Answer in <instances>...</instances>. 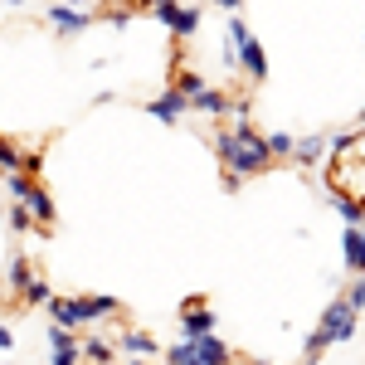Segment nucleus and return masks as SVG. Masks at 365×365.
<instances>
[{
    "label": "nucleus",
    "instance_id": "obj_15",
    "mask_svg": "<svg viewBox=\"0 0 365 365\" xmlns=\"http://www.w3.org/2000/svg\"><path fill=\"white\" fill-rule=\"evenodd\" d=\"M49 297H54V287H49V282L39 278V273H34V278H29L25 287H20V307H44Z\"/></svg>",
    "mask_w": 365,
    "mask_h": 365
},
{
    "label": "nucleus",
    "instance_id": "obj_4",
    "mask_svg": "<svg viewBox=\"0 0 365 365\" xmlns=\"http://www.w3.org/2000/svg\"><path fill=\"white\" fill-rule=\"evenodd\" d=\"M161 361H170V365H225V361H234V351L220 341V331H210V336H180L175 346L161 351Z\"/></svg>",
    "mask_w": 365,
    "mask_h": 365
},
{
    "label": "nucleus",
    "instance_id": "obj_11",
    "mask_svg": "<svg viewBox=\"0 0 365 365\" xmlns=\"http://www.w3.org/2000/svg\"><path fill=\"white\" fill-rule=\"evenodd\" d=\"M117 351L122 356H132V361H161V346H156V336H146V331H117Z\"/></svg>",
    "mask_w": 365,
    "mask_h": 365
},
{
    "label": "nucleus",
    "instance_id": "obj_16",
    "mask_svg": "<svg viewBox=\"0 0 365 365\" xmlns=\"http://www.w3.org/2000/svg\"><path fill=\"white\" fill-rule=\"evenodd\" d=\"M78 351H83V361H113V356H117V346H113V341H103V336L78 341Z\"/></svg>",
    "mask_w": 365,
    "mask_h": 365
},
{
    "label": "nucleus",
    "instance_id": "obj_14",
    "mask_svg": "<svg viewBox=\"0 0 365 365\" xmlns=\"http://www.w3.org/2000/svg\"><path fill=\"white\" fill-rule=\"evenodd\" d=\"M29 278H34V263H29V253H15V258H10V268H5V282H10V292L20 297V287H25Z\"/></svg>",
    "mask_w": 365,
    "mask_h": 365
},
{
    "label": "nucleus",
    "instance_id": "obj_1",
    "mask_svg": "<svg viewBox=\"0 0 365 365\" xmlns=\"http://www.w3.org/2000/svg\"><path fill=\"white\" fill-rule=\"evenodd\" d=\"M215 156L225 166V190H239L249 175L273 166V151H268V137L249 127V122H234V127H220L215 137Z\"/></svg>",
    "mask_w": 365,
    "mask_h": 365
},
{
    "label": "nucleus",
    "instance_id": "obj_21",
    "mask_svg": "<svg viewBox=\"0 0 365 365\" xmlns=\"http://www.w3.org/2000/svg\"><path fill=\"white\" fill-rule=\"evenodd\" d=\"M132 15H137V5H132V0H122L117 10H108V25H113V29H127V25H132Z\"/></svg>",
    "mask_w": 365,
    "mask_h": 365
},
{
    "label": "nucleus",
    "instance_id": "obj_8",
    "mask_svg": "<svg viewBox=\"0 0 365 365\" xmlns=\"http://www.w3.org/2000/svg\"><path fill=\"white\" fill-rule=\"evenodd\" d=\"M146 113L156 117V122H166V127H175L180 117L190 113V93H180V88H166L161 98H151V103H146Z\"/></svg>",
    "mask_w": 365,
    "mask_h": 365
},
{
    "label": "nucleus",
    "instance_id": "obj_3",
    "mask_svg": "<svg viewBox=\"0 0 365 365\" xmlns=\"http://www.w3.org/2000/svg\"><path fill=\"white\" fill-rule=\"evenodd\" d=\"M356 327H361V312L351 307L346 297H336L331 307L322 312V322H317V331H312L307 341H302V356L307 361H322L331 346H341V341H351L356 336Z\"/></svg>",
    "mask_w": 365,
    "mask_h": 365
},
{
    "label": "nucleus",
    "instance_id": "obj_27",
    "mask_svg": "<svg viewBox=\"0 0 365 365\" xmlns=\"http://www.w3.org/2000/svg\"><path fill=\"white\" fill-rule=\"evenodd\" d=\"M146 5H166V0H146Z\"/></svg>",
    "mask_w": 365,
    "mask_h": 365
},
{
    "label": "nucleus",
    "instance_id": "obj_28",
    "mask_svg": "<svg viewBox=\"0 0 365 365\" xmlns=\"http://www.w3.org/2000/svg\"><path fill=\"white\" fill-rule=\"evenodd\" d=\"M361 244H365V225H361Z\"/></svg>",
    "mask_w": 365,
    "mask_h": 365
},
{
    "label": "nucleus",
    "instance_id": "obj_13",
    "mask_svg": "<svg viewBox=\"0 0 365 365\" xmlns=\"http://www.w3.org/2000/svg\"><path fill=\"white\" fill-rule=\"evenodd\" d=\"M239 68H244V73H249L253 83H263V78H268V54H263V44H258V39H244V44H239Z\"/></svg>",
    "mask_w": 365,
    "mask_h": 365
},
{
    "label": "nucleus",
    "instance_id": "obj_12",
    "mask_svg": "<svg viewBox=\"0 0 365 365\" xmlns=\"http://www.w3.org/2000/svg\"><path fill=\"white\" fill-rule=\"evenodd\" d=\"M20 200L29 205V215H34V225H54V220H58V205H54V195H49V190H44L39 180H34V185H29V190H25Z\"/></svg>",
    "mask_w": 365,
    "mask_h": 365
},
{
    "label": "nucleus",
    "instance_id": "obj_9",
    "mask_svg": "<svg viewBox=\"0 0 365 365\" xmlns=\"http://www.w3.org/2000/svg\"><path fill=\"white\" fill-rule=\"evenodd\" d=\"M49 361L54 365H73V361H83V351H78V331L73 327H49Z\"/></svg>",
    "mask_w": 365,
    "mask_h": 365
},
{
    "label": "nucleus",
    "instance_id": "obj_26",
    "mask_svg": "<svg viewBox=\"0 0 365 365\" xmlns=\"http://www.w3.org/2000/svg\"><path fill=\"white\" fill-rule=\"evenodd\" d=\"M68 5H93V0H68Z\"/></svg>",
    "mask_w": 365,
    "mask_h": 365
},
{
    "label": "nucleus",
    "instance_id": "obj_22",
    "mask_svg": "<svg viewBox=\"0 0 365 365\" xmlns=\"http://www.w3.org/2000/svg\"><path fill=\"white\" fill-rule=\"evenodd\" d=\"M200 83H205V78H200V73H190V68H180V73H175V88H180V93H195Z\"/></svg>",
    "mask_w": 365,
    "mask_h": 365
},
{
    "label": "nucleus",
    "instance_id": "obj_10",
    "mask_svg": "<svg viewBox=\"0 0 365 365\" xmlns=\"http://www.w3.org/2000/svg\"><path fill=\"white\" fill-rule=\"evenodd\" d=\"M229 103H234V93H225V88H210V83H200L195 93H190V108L205 117H229Z\"/></svg>",
    "mask_w": 365,
    "mask_h": 365
},
{
    "label": "nucleus",
    "instance_id": "obj_5",
    "mask_svg": "<svg viewBox=\"0 0 365 365\" xmlns=\"http://www.w3.org/2000/svg\"><path fill=\"white\" fill-rule=\"evenodd\" d=\"M156 10V20L170 29V34H180V39H190L200 29V10L195 5H180V0H166V5H151Z\"/></svg>",
    "mask_w": 365,
    "mask_h": 365
},
{
    "label": "nucleus",
    "instance_id": "obj_29",
    "mask_svg": "<svg viewBox=\"0 0 365 365\" xmlns=\"http://www.w3.org/2000/svg\"><path fill=\"white\" fill-rule=\"evenodd\" d=\"M361 122H365V113H361Z\"/></svg>",
    "mask_w": 365,
    "mask_h": 365
},
{
    "label": "nucleus",
    "instance_id": "obj_17",
    "mask_svg": "<svg viewBox=\"0 0 365 365\" xmlns=\"http://www.w3.org/2000/svg\"><path fill=\"white\" fill-rule=\"evenodd\" d=\"M322 151H327V137H302L297 146H292V156H297L302 166H312V161H322Z\"/></svg>",
    "mask_w": 365,
    "mask_h": 365
},
{
    "label": "nucleus",
    "instance_id": "obj_2",
    "mask_svg": "<svg viewBox=\"0 0 365 365\" xmlns=\"http://www.w3.org/2000/svg\"><path fill=\"white\" fill-rule=\"evenodd\" d=\"M49 312V322L58 327H73V331H83V327H98V322H108V317H122V302L108 297V292H88V297H49L44 302Z\"/></svg>",
    "mask_w": 365,
    "mask_h": 365
},
{
    "label": "nucleus",
    "instance_id": "obj_18",
    "mask_svg": "<svg viewBox=\"0 0 365 365\" xmlns=\"http://www.w3.org/2000/svg\"><path fill=\"white\" fill-rule=\"evenodd\" d=\"M25 156L29 151H20L10 137H0V170H25Z\"/></svg>",
    "mask_w": 365,
    "mask_h": 365
},
{
    "label": "nucleus",
    "instance_id": "obj_19",
    "mask_svg": "<svg viewBox=\"0 0 365 365\" xmlns=\"http://www.w3.org/2000/svg\"><path fill=\"white\" fill-rule=\"evenodd\" d=\"M5 220H10V229H15V234H29V229H34V215H29L25 200H15V205L5 210Z\"/></svg>",
    "mask_w": 365,
    "mask_h": 365
},
{
    "label": "nucleus",
    "instance_id": "obj_23",
    "mask_svg": "<svg viewBox=\"0 0 365 365\" xmlns=\"http://www.w3.org/2000/svg\"><path fill=\"white\" fill-rule=\"evenodd\" d=\"M229 117H234V122H249V117H253V103H249V98H234V103H229Z\"/></svg>",
    "mask_w": 365,
    "mask_h": 365
},
{
    "label": "nucleus",
    "instance_id": "obj_7",
    "mask_svg": "<svg viewBox=\"0 0 365 365\" xmlns=\"http://www.w3.org/2000/svg\"><path fill=\"white\" fill-rule=\"evenodd\" d=\"M210 331H220L215 307H205L200 297H190V302L180 307V336H210Z\"/></svg>",
    "mask_w": 365,
    "mask_h": 365
},
{
    "label": "nucleus",
    "instance_id": "obj_6",
    "mask_svg": "<svg viewBox=\"0 0 365 365\" xmlns=\"http://www.w3.org/2000/svg\"><path fill=\"white\" fill-rule=\"evenodd\" d=\"M44 20H49V29H58V34H83L98 15H88L83 5H68V0H58V5H49L44 10Z\"/></svg>",
    "mask_w": 365,
    "mask_h": 365
},
{
    "label": "nucleus",
    "instance_id": "obj_24",
    "mask_svg": "<svg viewBox=\"0 0 365 365\" xmlns=\"http://www.w3.org/2000/svg\"><path fill=\"white\" fill-rule=\"evenodd\" d=\"M10 351H15V331L0 322V356H10Z\"/></svg>",
    "mask_w": 365,
    "mask_h": 365
},
{
    "label": "nucleus",
    "instance_id": "obj_20",
    "mask_svg": "<svg viewBox=\"0 0 365 365\" xmlns=\"http://www.w3.org/2000/svg\"><path fill=\"white\" fill-rule=\"evenodd\" d=\"M292 146H297V137H292V132H268V151H273V161L292 156Z\"/></svg>",
    "mask_w": 365,
    "mask_h": 365
},
{
    "label": "nucleus",
    "instance_id": "obj_25",
    "mask_svg": "<svg viewBox=\"0 0 365 365\" xmlns=\"http://www.w3.org/2000/svg\"><path fill=\"white\" fill-rule=\"evenodd\" d=\"M215 5H220V10H229V15H234V10H239V5H244V0H215Z\"/></svg>",
    "mask_w": 365,
    "mask_h": 365
}]
</instances>
